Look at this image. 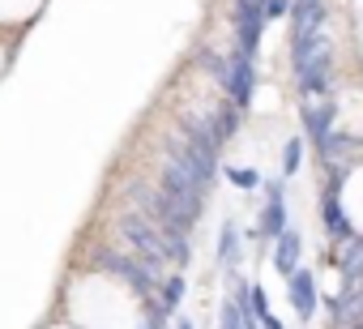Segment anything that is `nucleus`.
I'll list each match as a JSON object with an SVG mask.
<instances>
[{
    "mask_svg": "<svg viewBox=\"0 0 363 329\" xmlns=\"http://www.w3.org/2000/svg\"><path fill=\"white\" fill-rule=\"evenodd\" d=\"M333 210L342 218V227L350 235L363 240V158H354L350 167L337 176V189H333Z\"/></svg>",
    "mask_w": 363,
    "mask_h": 329,
    "instance_id": "f03ea898",
    "label": "nucleus"
},
{
    "mask_svg": "<svg viewBox=\"0 0 363 329\" xmlns=\"http://www.w3.org/2000/svg\"><path fill=\"white\" fill-rule=\"evenodd\" d=\"M43 9H48V0H0V30L26 39V30L35 26Z\"/></svg>",
    "mask_w": 363,
    "mask_h": 329,
    "instance_id": "7ed1b4c3",
    "label": "nucleus"
},
{
    "mask_svg": "<svg viewBox=\"0 0 363 329\" xmlns=\"http://www.w3.org/2000/svg\"><path fill=\"white\" fill-rule=\"evenodd\" d=\"M359 329H363V325H359Z\"/></svg>",
    "mask_w": 363,
    "mask_h": 329,
    "instance_id": "39448f33",
    "label": "nucleus"
},
{
    "mask_svg": "<svg viewBox=\"0 0 363 329\" xmlns=\"http://www.w3.org/2000/svg\"><path fill=\"white\" fill-rule=\"evenodd\" d=\"M39 329H77V325H69L65 316H56V312H52V316H48L43 325H39Z\"/></svg>",
    "mask_w": 363,
    "mask_h": 329,
    "instance_id": "20e7f679",
    "label": "nucleus"
},
{
    "mask_svg": "<svg viewBox=\"0 0 363 329\" xmlns=\"http://www.w3.org/2000/svg\"><path fill=\"white\" fill-rule=\"evenodd\" d=\"M56 316L77 329H154L150 299L120 265H73L65 269Z\"/></svg>",
    "mask_w": 363,
    "mask_h": 329,
    "instance_id": "f257e3e1",
    "label": "nucleus"
}]
</instances>
